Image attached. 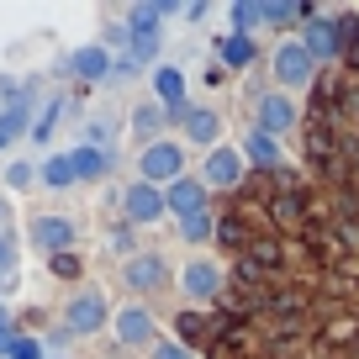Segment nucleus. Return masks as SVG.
<instances>
[{"label":"nucleus","instance_id":"f257e3e1","mask_svg":"<svg viewBox=\"0 0 359 359\" xmlns=\"http://www.w3.org/2000/svg\"><path fill=\"white\" fill-rule=\"evenodd\" d=\"M111 296L101 291V285H79L74 296L64 302V312H58V323H64L69 338H95V333H111Z\"/></svg>","mask_w":359,"mask_h":359},{"label":"nucleus","instance_id":"f03ea898","mask_svg":"<svg viewBox=\"0 0 359 359\" xmlns=\"http://www.w3.org/2000/svg\"><path fill=\"white\" fill-rule=\"evenodd\" d=\"M317 58L302 48V37H280L275 43V53H269V74H275V90H285V95H296V90H306L317 79Z\"/></svg>","mask_w":359,"mask_h":359},{"label":"nucleus","instance_id":"7ed1b4c3","mask_svg":"<svg viewBox=\"0 0 359 359\" xmlns=\"http://www.w3.org/2000/svg\"><path fill=\"white\" fill-rule=\"evenodd\" d=\"M222 285H227V275H222V264H217L212 254H191L180 264V296L191 306H212L217 296H222Z\"/></svg>","mask_w":359,"mask_h":359},{"label":"nucleus","instance_id":"20e7f679","mask_svg":"<svg viewBox=\"0 0 359 359\" xmlns=\"http://www.w3.org/2000/svg\"><path fill=\"white\" fill-rule=\"evenodd\" d=\"M169 122L180 127V143H191V148H201V154H212L217 143H222V111L217 106H180V111H169Z\"/></svg>","mask_w":359,"mask_h":359},{"label":"nucleus","instance_id":"39448f33","mask_svg":"<svg viewBox=\"0 0 359 359\" xmlns=\"http://www.w3.org/2000/svg\"><path fill=\"white\" fill-rule=\"evenodd\" d=\"M185 175V148H180V137H158V143L137 148V180H148V185H175V180Z\"/></svg>","mask_w":359,"mask_h":359},{"label":"nucleus","instance_id":"423d86ee","mask_svg":"<svg viewBox=\"0 0 359 359\" xmlns=\"http://www.w3.org/2000/svg\"><path fill=\"white\" fill-rule=\"evenodd\" d=\"M296 122H302V111H296V95H285V90H264L254 101V133L280 143L285 133H296Z\"/></svg>","mask_w":359,"mask_h":359},{"label":"nucleus","instance_id":"0eeeda50","mask_svg":"<svg viewBox=\"0 0 359 359\" xmlns=\"http://www.w3.org/2000/svg\"><path fill=\"white\" fill-rule=\"evenodd\" d=\"M122 280L133 285V296H154L175 280V269H169V259L158 248H137L133 259H122Z\"/></svg>","mask_w":359,"mask_h":359},{"label":"nucleus","instance_id":"6e6552de","mask_svg":"<svg viewBox=\"0 0 359 359\" xmlns=\"http://www.w3.org/2000/svg\"><path fill=\"white\" fill-rule=\"evenodd\" d=\"M111 338L122 348H154L158 344V317L148 312L143 302H127L111 312Z\"/></svg>","mask_w":359,"mask_h":359},{"label":"nucleus","instance_id":"1a4fd4ad","mask_svg":"<svg viewBox=\"0 0 359 359\" xmlns=\"http://www.w3.org/2000/svg\"><path fill=\"white\" fill-rule=\"evenodd\" d=\"M243 175H248V164H243V154H238L233 143H217L212 154L201 158V185L206 191H238Z\"/></svg>","mask_w":359,"mask_h":359},{"label":"nucleus","instance_id":"9d476101","mask_svg":"<svg viewBox=\"0 0 359 359\" xmlns=\"http://www.w3.org/2000/svg\"><path fill=\"white\" fill-rule=\"evenodd\" d=\"M122 217L133 227H154V222H164V191H158V185H148V180H133V185H127L122 191Z\"/></svg>","mask_w":359,"mask_h":359},{"label":"nucleus","instance_id":"9b49d317","mask_svg":"<svg viewBox=\"0 0 359 359\" xmlns=\"http://www.w3.org/2000/svg\"><path fill=\"white\" fill-rule=\"evenodd\" d=\"M164 212L175 217V222H180V217H191V212H212V191L201 185V175L185 169L175 185H164Z\"/></svg>","mask_w":359,"mask_h":359},{"label":"nucleus","instance_id":"f8f14e48","mask_svg":"<svg viewBox=\"0 0 359 359\" xmlns=\"http://www.w3.org/2000/svg\"><path fill=\"white\" fill-rule=\"evenodd\" d=\"M27 238H32L37 248H43L48 259H58V254H69V248H74V222H69V217H58V212H43V217H32V222H27Z\"/></svg>","mask_w":359,"mask_h":359},{"label":"nucleus","instance_id":"ddd939ff","mask_svg":"<svg viewBox=\"0 0 359 359\" xmlns=\"http://www.w3.org/2000/svg\"><path fill=\"white\" fill-rule=\"evenodd\" d=\"M32 106H37V85H22L11 101H6V111H0V137H6V143L32 133Z\"/></svg>","mask_w":359,"mask_h":359},{"label":"nucleus","instance_id":"4468645a","mask_svg":"<svg viewBox=\"0 0 359 359\" xmlns=\"http://www.w3.org/2000/svg\"><path fill=\"white\" fill-rule=\"evenodd\" d=\"M169 16H180L175 0H143V6H133V11H127V32H133V37H148V43H158V32H164L158 22H169Z\"/></svg>","mask_w":359,"mask_h":359},{"label":"nucleus","instance_id":"2eb2a0df","mask_svg":"<svg viewBox=\"0 0 359 359\" xmlns=\"http://www.w3.org/2000/svg\"><path fill=\"white\" fill-rule=\"evenodd\" d=\"M148 79H154V101L164 106V111H180V106H185V90H191V79H185V69H180V64H164V58H158Z\"/></svg>","mask_w":359,"mask_h":359},{"label":"nucleus","instance_id":"dca6fc26","mask_svg":"<svg viewBox=\"0 0 359 359\" xmlns=\"http://www.w3.org/2000/svg\"><path fill=\"white\" fill-rule=\"evenodd\" d=\"M69 74L74 79H85V85H101V79H111V53H106L101 43H85V48H74L69 53Z\"/></svg>","mask_w":359,"mask_h":359},{"label":"nucleus","instance_id":"f3484780","mask_svg":"<svg viewBox=\"0 0 359 359\" xmlns=\"http://www.w3.org/2000/svg\"><path fill=\"white\" fill-rule=\"evenodd\" d=\"M302 27H306V32H302V48L317 58V64L338 58V27H333V16H323V11H317V16H306Z\"/></svg>","mask_w":359,"mask_h":359},{"label":"nucleus","instance_id":"a211bd4d","mask_svg":"<svg viewBox=\"0 0 359 359\" xmlns=\"http://www.w3.org/2000/svg\"><path fill=\"white\" fill-rule=\"evenodd\" d=\"M69 158H74V180L79 185H90V180H106L111 175V164H116V154L111 148H69Z\"/></svg>","mask_w":359,"mask_h":359},{"label":"nucleus","instance_id":"6ab92c4d","mask_svg":"<svg viewBox=\"0 0 359 359\" xmlns=\"http://www.w3.org/2000/svg\"><path fill=\"white\" fill-rule=\"evenodd\" d=\"M164 122H169V111L158 101H143V106H133V116H127V127H133V137L137 143H158V137H164Z\"/></svg>","mask_w":359,"mask_h":359},{"label":"nucleus","instance_id":"aec40b11","mask_svg":"<svg viewBox=\"0 0 359 359\" xmlns=\"http://www.w3.org/2000/svg\"><path fill=\"white\" fill-rule=\"evenodd\" d=\"M238 154H243L248 169H275V164H280V143L264 137V133H254V127H248V137L238 143Z\"/></svg>","mask_w":359,"mask_h":359},{"label":"nucleus","instance_id":"412c9836","mask_svg":"<svg viewBox=\"0 0 359 359\" xmlns=\"http://www.w3.org/2000/svg\"><path fill=\"white\" fill-rule=\"evenodd\" d=\"M254 58H259V43H254V37H233V32L217 37V64H222V69H248Z\"/></svg>","mask_w":359,"mask_h":359},{"label":"nucleus","instance_id":"4be33fe9","mask_svg":"<svg viewBox=\"0 0 359 359\" xmlns=\"http://www.w3.org/2000/svg\"><path fill=\"white\" fill-rule=\"evenodd\" d=\"M264 27V0H233L227 6V32L233 37H254Z\"/></svg>","mask_w":359,"mask_h":359},{"label":"nucleus","instance_id":"5701e85b","mask_svg":"<svg viewBox=\"0 0 359 359\" xmlns=\"http://www.w3.org/2000/svg\"><path fill=\"white\" fill-rule=\"evenodd\" d=\"M37 180H43L48 191H69V185H79V180H74V158H69V154H48L43 164H37Z\"/></svg>","mask_w":359,"mask_h":359},{"label":"nucleus","instance_id":"b1692460","mask_svg":"<svg viewBox=\"0 0 359 359\" xmlns=\"http://www.w3.org/2000/svg\"><path fill=\"white\" fill-rule=\"evenodd\" d=\"M175 227H180V238H185V243H196V248L217 238V217H212V212H191V217H180Z\"/></svg>","mask_w":359,"mask_h":359},{"label":"nucleus","instance_id":"393cba45","mask_svg":"<svg viewBox=\"0 0 359 359\" xmlns=\"http://www.w3.org/2000/svg\"><path fill=\"white\" fill-rule=\"evenodd\" d=\"M333 27H338V53H348V48L359 43V16H354V11H338Z\"/></svg>","mask_w":359,"mask_h":359},{"label":"nucleus","instance_id":"a878e982","mask_svg":"<svg viewBox=\"0 0 359 359\" xmlns=\"http://www.w3.org/2000/svg\"><path fill=\"white\" fill-rule=\"evenodd\" d=\"M6 185H11V191H32V185H37V164H27V158H16V164L6 169Z\"/></svg>","mask_w":359,"mask_h":359},{"label":"nucleus","instance_id":"bb28decb","mask_svg":"<svg viewBox=\"0 0 359 359\" xmlns=\"http://www.w3.org/2000/svg\"><path fill=\"white\" fill-rule=\"evenodd\" d=\"M16 264H22V248H16L11 227H0V275H16Z\"/></svg>","mask_w":359,"mask_h":359},{"label":"nucleus","instance_id":"cd10ccee","mask_svg":"<svg viewBox=\"0 0 359 359\" xmlns=\"http://www.w3.org/2000/svg\"><path fill=\"white\" fill-rule=\"evenodd\" d=\"M148 359H201V354H196V348H185L180 338H158V344L148 348Z\"/></svg>","mask_w":359,"mask_h":359},{"label":"nucleus","instance_id":"c85d7f7f","mask_svg":"<svg viewBox=\"0 0 359 359\" xmlns=\"http://www.w3.org/2000/svg\"><path fill=\"white\" fill-rule=\"evenodd\" d=\"M53 127H58V106H43V111H37V122H32V143H48V137H53Z\"/></svg>","mask_w":359,"mask_h":359},{"label":"nucleus","instance_id":"c756f323","mask_svg":"<svg viewBox=\"0 0 359 359\" xmlns=\"http://www.w3.org/2000/svg\"><path fill=\"white\" fill-rule=\"evenodd\" d=\"M111 248H116V254H122V259H133V254H137V227H133V222L111 227Z\"/></svg>","mask_w":359,"mask_h":359},{"label":"nucleus","instance_id":"7c9ffc66","mask_svg":"<svg viewBox=\"0 0 359 359\" xmlns=\"http://www.w3.org/2000/svg\"><path fill=\"white\" fill-rule=\"evenodd\" d=\"M85 148H111V122H106V116L85 122Z\"/></svg>","mask_w":359,"mask_h":359},{"label":"nucleus","instance_id":"2f4dec72","mask_svg":"<svg viewBox=\"0 0 359 359\" xmlns=\"http://www.w3.org/2000/svg\"><path fill=\"white\" fill-rule=\"evenodd\" d=\"M11 359H48V348H43V338H16Z\"/></svg>","mask_w":359,"mask_h":359},{"label":"nucleus","instance_id":"473e14b6","mask_svg":"<svg viewBox=\"0 0 359 359\" xmlns=\"http://www.w3.org/2000/svg\"><path fill=\"white\" fill-rule=\"evenodd\" d=\"M111 74H116V79H137V74H148V69L137 64L133 53H116V58H111Z\"/></svg>","mask_w":359,"mask_h":359},{"label":"nucleus","instance_id":"72a5a7b5","mask_svg":"<svg viewBox=\"0 0 359 359\" xmlns=\"http://www.w3.org/2000/svg\"><path fill=\"white\" fill-rule=\"evenodd\" d=\"M69 344H74V338H69V333H64V327H53V333H48V338H43V348H53V354H58V348H69Z\"/></svg>","mask_w":359,"mask_h":359},{"label":"nucleus","instance_id":"f704fd0d","mask_svg":"<svg viewBox=\"0 0 359 359\" xmlns=\"http://www.w3.org/2000/svg\"><path fill=\"white\" fill-rule=\"evenodd\" d=\"M180 16H185V22H206V16H212V6H201V0H196V6H180Z\"/></svg>","mask_w":359,"mask_h":359},{"label":"nucleus","instance_id":"c9c22d12","mask_svg":"<svg viewBox=\"0 0 359 359\" xmlns=\"http://www.w3.org/2000/svg\"><path fill=\"white\" fill-rule=\"evenodd\" d=\"M16 338H22V333H11V327H0V359H11V344H16Z\"/></svg>","mask_w":359,"mask_h":359},{"label":"nucleus","instance_id":"e433bc0d","mask_svg":"<svg viewBox=\"0 0 359 359\" xmlns=\"http://www.w3.org/2000/svg\"><path fill=\"white\" fill-rule=\"evenodd\" d=\"M0 327H11V323H6V306H0Z\"/></svg>","mask_w":359,"mask_h":359},{"label":"nucleus","instance_id":"4c0bfd02","mask_svg":"<svg viewBox=\"0 0 359 359\" xmlns=\"http://www.w3.org/2000/svg\"><path fill=\"white\" fill-rule=\"evenodd\" d=\"M6 148H11V143H6V137H0V154H6Z\"/></svg>","mask_w":359,"mask_h":359},{"label":"nucleus","instance_id":"58836bf2","mask_svg":"<svg viewBox=\"0 0 359 359\" xmlns=\"http://www.w3.org/2000/svg\"><path fill=\"white\" fill-rule=\"evenodd\" d=\"M48 359H64V354H48Z\"/></svg>","mask_w":359,"mask_h":359},{"label":"nucleus","instance_id":"ea45409f","mask_svg":"<svg viewBox=\"0 0 359 359\" xmlns=\"http://www.w3.org/2000/svg\"><path fill=\"white\" fill-rule=\"evenodd\" d=\"M0 111H6V101H0Z\"/></svg>","mask_w":359,"mask_h":359}]
</instances>
